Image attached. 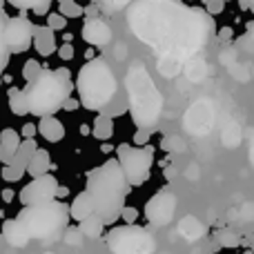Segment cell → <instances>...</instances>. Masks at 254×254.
<instances>
[{"label": "cell", "mask_w": 254, "mask_h": 254, "mask_svg": "<svg viewBox=\"0 0 254 254\" xmlns=\"http://www.w3.org/2000/svg\"><path fill=\"white\" fill-rule=\"evenodd\" d=\"M127 25L158 58L179 63L196 56L212 34L210 13L179 0H138L127 11Z\"/></svg>", "instance_id": "1"}, {"label": "cell", "mask_w": 254, "mask_h": 254, "mask_svg": "<svg viewBox=\"0 0 254 254\" xmlns=\"http://www.w3.org/2000/svg\"><path fill=\"white\" fill-rule=\"evenodd\" d=\"M131 185L127 183L119 158H107L87 174V192L94 198V212L110 225L121 219V210L125 207V198Z\"/></svg>", "instance_id": "2"}, {"label": "cell", "mask_w": 254, "mask_h": 254, "mask_svg": "<svg viewBox=\"0 0 254 254\" xmlns=\"http://www.w3.org/2000/svg\"><path fill=\"white\" fill-rule=\"evenodd\" d=\"M71 74L65 67L58 69H43L31 83H27L25 96L29 105V114L36 116H54L63 110L65 101L71 96Z\"/></svg>", "instance_id": "3"}, {"label": "cell", "mask_w": 254, "mask_h": 254, "mask_svg": "<svg viewBox=\"0 0 254 254\" xmlns=\"http://www.w3.org/2000/svg\"><path fill=\"white\" fill-rule=\"evenodd\" d=\"M127 96H129V112L134 123L140 129H149L158 123L163 112V96L149 78L143 65H131L125 78Z\"/></svg>", "instance_id": "4"}, {"label": "cell", "mask_w": 254, "mask_h": 254, "mask_svg": "<svg viewBox=\"0 0 254 254\" xmlns=\"http://www.w3.org/2000/svg\"><path fill=\"white\" fill-rule=\"evenodd\" d=\"M16 219L25 225L29 239L49 246V243H56L58 239H63V232L69 221V210L65 203L54 198V201L38 203V205H25Z\"/></svg>", "instance_id": "5"}, {"label": "cell", "mask_w": 254, "mask_h": 254, "mask_svg": "<svg viewBox=\"0 0 254 254\" xmlns=\"http://www.w3.org/2000/svg\"><path fill=\"white\" fill-rule=\"evenodd\" d=\"M116 76L105 61L92 58L78 71L76 89H78L80 105L89 112H98L116 96Z\"/></svg>", "instance_id": "6"}, {"label": "cell", "mask_w": 254, "mask_h": 254, "mask_svg": "<svg viewBox=\"0 0 254 254\" xmlns=\"http://www.w3.org/2000/svg\"><path fill=\"white\" fill-rule=\"evenodd\" d=\"M119 163L131 188H138L149 179L154 167V147L152 145H119Z\"/></svg>", "instance_id": "7"}, {"label": "cell", "mask_w": 254, "mask_h": 254, "mask_svg": "<svg viewBox=\"0 0 254 254\" xmlns=\"http://www.w3.org/2000/svg\"><path fill=\"white\" fill-rule=\"evenodd\" d=\"M107 248L114 254H152L156 243L145 228L123 225V228H114L107 234Z\"/></svg>", "instance_id": "8"}, {"label": "cell", "mask_w": 254, "mask_h": 254, "mask_svg": "<svg viewBox=\"0 0 254 254\" xmlns=\"http://www.w3.org/2000/svg\"><path fill=\"white\" fill-rule=\"evenodd\" d=\"M2 38L9 54H22L29 49L31 40H34V25L27 20V16L20 13V16L4 22Z\"/></svg>", "instance_id": "9"}, {"label": "cell", "mask_w": 254, "mask_h": 254, "mask_svg": "<svg viewBox=\"0 0 254 254\" xmlns=\"http://www.w3.org/2000/svg\"><path fill=\"white\" fill-rule=\"evenodd\" d=\"M56 190H58V181L52 174H43L36 176L29 185L20 190V203L22 205H38V203H47L56 198Z\"/></svg>", "instance_id": "10"}, {"label": "cell", "mask_w": 254, "mask_h": 254, "mask_svg": "<svg viewBox=\"0 0 254 254\" xmlns=\"http://www.w3.org/2000/svg\"><path fill=\"white\" fill-rule=\"evenodd\" d=\"M174 212H176V196L172 192L154 194L147 201V205H145V216H147V221L152 225H158V228L170 223Z\"/></svg>", "instance_id": "11"}, {"label": "cell", "mask_w": 254, "mask_h": 254, "mask_svg": "<svg viewBox=\"0 0 254 254\" xmlns=\"http://www.w3.org/2000/svg\"><path fill=\"white\" fill-rule=\"evenodd\" d=\"M83 38L85 43L94 45V47H103V45H107L112 40V29L101 18H89L83 25Z\"/></svg>", "instance_id": "12"}, {"label": "cell", "mask_w": 254, "mask_h": 254, "mask_svg": "<svg viewBox=\"0 0 254 254\" xmlns=\"http://www.w3.org/2000/svg\"><path fill=\"white\" fill-rule=\"evenodd\" d=\"M2 237L11 248H25L29 243V234H27L25 225L18 219H7L2 223Z\"/></svg>", "instance_id": "13"}, {"label": "cell", "mask_w": 254, "mask_h": 254, "mask_svg": "<svg viewBox=\"0 0 254 254\" xmlns=\"http://www.w3.org/2000/svg\"><path fill=\"white\" fill-rule=\"evenodd\" d=\"M34 47L40 56H52L56 52V36L52 27H34Z\"/></svg>", "instance_id": "14"}, {"label": "cell", "mask_w": 254, "mask_h": 254, "mask_svg": "<svg viewBox=\"0 0 254 254\" xmlns=\"http://www.w3.org/2000/svg\"><path fill=\"white\" fill-rule=\"evenodd\" d=\"M18 145H20V134H18L16 129H11V127H7V129L0 131V161L7 165V163H11L13 154H16Z\"/></svg>", "instance_id": "15"}, {"label": "cell", "mask_w": 254, "mask_h": 254, "mask_svg": "<svg viewBox=\"0 0 254 254\" xmlns=\"http://www.w3.org/2000/svg\"><path fill=\"white\" fill-rule=\"evenodd\" d=\"M92 214H96V212H94V198L89 196V192L85 190V192L76 194L71 205H69V216L74 221H83Z\"/></svg>", "instance_id": "16"}, {"label": "cell", "mask_w": 254, "mask_h": 254, "mask_svg": "<svg viewBox=\"0 0 254 254\" xmlns=\"http://www.w3.org/2000/svg\"><path fill=\"white\" fill-rule=\"evenodd\" d=\"M38 131L49 143H58V140L65 138V125H63L56 116H43L38 123Z\"/></svg>", "instance_id": "17"}, {"label": "cell", "mask_w": 254, "mask_h": 254, "mask_svg": "<svg viewBox=\"0 0 254 254\" xmlns=\"http://www.w3.org/2000/svg\"><path fill=\"white\" fill-rule=\"evenodd\" d=\"M179 232L185 241L192 243V241H198L201 237H205V225L198 219H194V216H185V219L179 221Z\"/></svg>", "instance_id": "18"}, {"label": "cell", "mask_w": 254, "mask_h": 254, "mask_svg": "<svg viewBox=\"0 0 254 254\" xmlns=\"http://www.w3.org/2000/svg\"><path fill=\"white\" fill-rule=\"evenodd\" d=\"M49 170H52V158H49V152L43 147H38L34 152V156H31V161L27 163V172H29L31 176H43V174H49Z\"/></svg>", "instance_id": "19"}, {"label": "cell", "mask_w": 254, "mask_h": 254, "mask_svg": "<svg viewBox=\"0 0 254 254\" xmlns=\"http://www.w3.org/2000/svg\"><path fill=\"white\" fill-rule=\"evenodd\" d=\"M36 149H38L36 140H34V138H25L20 145H18L16 154H13V158H11V165H16V167H25V170H27V163L31 161V156H34Z\"/></svg>", "instance_id": "20"}, {"label": "cell", "mask_w": 254, "mask_h": 254, "mask_svg": "<svg viewBox=\"0 0 254 254\" xmlns=\"http://www.w3.org/2000/svg\"><path fill=\"white\" fill-rule=\"evenodd\" d=\"M103 228H105V223H103V219L98 214L87 216V219H83V221H80V225H78V230L83 232L85 239H98V237H103Z\"/></svg>", "instance_id": "21"}, {"label": "cell", "mask_w": 254, "mask_h": 254, "mask_svg": "<svg viewBox=\"0 0 254 254\" xmlns=\"http://www.w3.org/2000/svg\"><path fill=\"white\" fill-rule=\"evenodd\" d=\"M94 138L98 140H110L114 136V121L107 114H98L96 121H94V129H92Z\"/></svg>", "instance_id": "22"}, {"label": "cell", "mask_w": 254, "mask_h": 254, "mask_svg": "<svg viewBox=\"0 0 254 254\" xmlns=\"http://www.w3.org/2000/svg\"><path fill=\"white\" fill-rule=\"evenodd\" d=\"M9 110H11V114H16V116L29 114V105H27L25 89H18V87L9 89Z\"/></svg>", "instance_id": "23"}, {"label": "cell", "mask_w": 254, "mask_h": 254, "mask_svg": "<svg viewBox=\"0 0 254 254\" xmlns=\"http://www.w3.org/2000/svg\"><path fill=\"white\" fill-rule=\"evenodd\" d=\"M7 2L13 4L16 9H20V11L31 9V11H36V13H47L49 4H52L54 0H7Z\"/></svg>", "instance_id": "24"}, {"label": "cell", "mask_w": 254, "mask_h": 254, "mask_svg": "<svg viewBox=\"0 0 254 254\" xmlns=\"http://www.w3.org/2000/svg\"><path fill=\"white\" fill-rule=\"evenodd\" d=\"M185 76H188L190 80H201L203 76H205V63L198 56L190 58L188 65H185Z\"/></svg>", "instance_id": "25"}, {"label": "cell", "mask_w": 254, "mask_h": 254, "mask_svg": "<svg viewBox=\"0 0 254 254\" xmlns=\"http://www.w3.org/2000/svg\"><path fill=\"white\" fill-rule=\"evenodd\" d=\"M25 167H16V165H11V163H7V165H2L0 167V176H2L7 183H16V181H20L22 176H25Z\"/></svg>", "instance_id": "26"}, {"label": "cell", "mask_w": 254, "mask_h": 254, "mask_svg": "<svg viewBox=\"0 0 254 254\" xmlns=\"http://www.w3.org/2000/svg\"><path fill=\"white\" fill-rule=\"evenodd\" d=\"M40 71H43V67H40V63L34 61V58H31V61H27L25 67H22V76H25L27 83H31V80H34L36 76L40 74Z\"/></svg>", "instance_id": "27"}, {"label": "cell", "mask_w": 254, "mask_h": 254, "mask_svg": "<svg viewBox=\"0 0 254 254\" xmlns=\"http://www.w3.org/2000/svg\"><path fill=\"white\" fill-rule=\"evenodd\" d=\"M83 239L85 237L78 228H65V232H63V241H65L67 246H80Z\"/></svg>", "instance_id": "28"}, {"label": "cell", "mask_w": 254, "mask_h": 254, "mask_svg": "<svg viewBox=\"0 0 254 254\" xmlns=\"http://www.w3.org/2000/svg\"><path fill=\"white\" fill-rule=\"evenodd\" d=\"M61 13L65 18H80L85 13V9L78 2H63L61 4Z\"/></svg>", "instance_id": "29"}, {"label": "cell", "mask_w": 254, "mask_h": 254, "mask_svg": "<svg viewBox=\"0 0 254 254\" xmlns=\"http://www.w3.org/2000/svg\"><path fill=\"white\" fill-rule=\"evenodd\" d=\"M47 27H52L54 31H56V29H65V27H67V18L63 16L61 11H58V13L56 11L47 13Z\"/></svg>", "instance_id": "30"}, {"label": "cell", "mask_w": 254, "mask_h": 254, "mask_svg": "<svg viewBox=\"0 0 254 254\" xmlns=\"http://www.w3.org/2000/svg\"><path fill=\"white\" fill-rule=\"evenodd\" d=\"M239 47L248 49V52H254V22H250V25H248L246 36L239 40Z\"/></svg>", "instance_id": "31"}, {"label": "cell", "mask_w": 254, "mask_h": 254, "mask_svg": "<svg viewBox=\"0 0 254 254\" xmlns=\"http://www.w3.org/2000/svg\"><path fill=\"white\" fill-rule=\"evenodd\" d=\"M2 31H4V25H2V9H0V74H2V67L7 65V47H4V38H2Z\"/></svg>", "instance_id": "32"}, {"label": "cell", "mask_w": 254, "mask_h": 254, "mask_svg": "<svg viewBox=\"0 0 254 254\" xmlns=\"http://www.w3.org/2000/svg\"><path fill=\"white\" fill-rule=\"evenodd\" d=\"M101 2L107 11H121V9H125L127 4L131 2V0H101Z\"/></svg>", "instance_id": "33"}, {"label": "cell", "mask_w": 254, "mask_h": 254, "mask_svg": "<svg viewBox=\"0 0 254 254\" xmlns=\"http://www.w3.org/2000/svg\"><path fill=\"white\" fill-rule=\"evenodd\" d=\"M121 219H123L127 225H134V221L138 219V210H136V207H123V210H121Z\"/></svg>", "instance_id": "34"}, {"label": "cell", "mask_w": 254, "mask_h": 254, "mask_svg": "<svg viewBox=\"0 0 254 254\" xmlns=\"http://www.w3.org/2000/svg\"><path fill=\"white\" fill-rule=\"evenodd\" d=\"M165 147L170 149V152H183V149H185V143L179 138V136H172V138L165 140Z\"/></svg>", "instance_id": "35"}, {"label": "cell", "mask_w": 254, "mask_h": 254, "mask_svg": "<svg viewBox=\"0 0 254 254\" xmlns=\"http://www.w3.org/2000/svg\"><path fill=\"white\" fill-rule=\"evenodd\" d=\"M223 7H225L223 0H207V13H210V16L221 13V11H223Z\"/></svg>", "instance_id": "36"}, {"label": "cell", "mask_w": 254, "mask_h": 254, "mask_svg": "<svg viewBox=\"0 0 254 254\" xmlns=\"http://www.w3.org/2000/svg\"><path fill=\"white\" fill-rule=\"evenodd\" d=\"M219 241L223 243V246H237L239 243V237L232 232H219Z\"/></svg>", "instance_id": "37"}, {"label": "cell", "mask_w": 254, "mask_h": 254, "mask_svg": "<svg viewBox=\"0 0 254 254\" xmlns=\"http://www.w3.org/2000/svg\"><path fill=\"white\" fill-rule=\"evenodd\" d=\"M58 56H61L63 61H71V58H74V47H71L69 43H65L61 49H58Z\"/></svg>", "instance_id": "38"}, {"label": "cell", "mask_w": 254, "mask_h": 254, "mask_svg": "<svg viewBox=\"0 0 254 254\" xmlns=\"http://www.w3.org/2000/svg\"><path fill=\"white\" fill-rule=\"evenodd\" d=\"M36 131H38V127L31 125V123H27L25 127H22V136H25V138H34Z\"/></svg>", "instance_id": "39"}, {"label": "cell", "mask_w": 254, "mask_h": 254, "mask_svg": "<svg viewBox=\"0 0 254 254\" xmlns=\"http://www.w3.org/2000/svg\"><path fill=\"white\" fill-rule=\"evenodd\" d=\"M134 140H136V145H143V143H147V140H149V131H145V129L136 131Z\"/></svg>", "instance_id": "40"}, {"label": "cell", "mask_w": 254, "mask_h": 254, "mask_svg": "<svg viewBox=\"0 0 254 254\" xmlns=\"http://www.w3.org/2000/svg\"><path fill=\"white\" fill-rule=\"evenodd\" d=\"M76 107H78V101L69 96V98H67V101H65V105H63V110H67V112H74Z\"/></svg>", "instance_id": "41"}, {"label": "cell", "mask_w": 254, "mask_h": 254, "mask_svg": "<svg viewBox=\"0 0 254 254\" xmlns=\"http://www.w3.org/2000/svg\"><path fill=\"white\" fill-rule=\"evenodd\" d=\"M67 194H69V190H67V188H63V185L58 183V190H56V198H63V196H67Z\"/></svg>", "instance_id": "42"}, {"label": "cell", "mask_w": 254, "mask_h": 254, "mask_svg": "<svg viewBox=\"0 0 254 254\" xmlns=\"http://www.w3.org/2000/svg\"><path fill=\"white\" fill-rule=\"evenodd\" d=\"M239 2H241L243 9H250V11L254 13V0H239Z\"/></svg>", "instance_id": "43"}, {"label": "cell", "mask_w": 254, "mask_h": 254, "mask_svg": "<svg viewBox=\"0 0 254 254\" xmlns=\"http://www.w3.org/2000/svg\"><path fill=\"white\" fill-rule=\"evenodd\" d=\"M250 161L254 163V129H252V134H250Z\"/></svg>", "instance_id": "44"}, {"label": "cell", "mask_w": 254, "mask_h": 254, "mask_svg": "<svg viewBox=\"0 0 254 254\" xmlns=\"http://www.w3.org/2000/svg\"><path fill=\"white\" fill-rule=\"evenodd\" d=\"M2 198H4V201H11V198H13V192H11V190H4V192H2Z\"/></svg>", "instance_id": "45"}, {"label": "cell", "mask_w": 254, "mask_h": 254, "mask_svg": "<svg viewBox=\"0 0 254 254\" xmlns=\"http://www.w3.org/2000/svg\"><path fill=\"white\" fill-rule=\"evenodd\" d=\"M230 34H232V31H230L228 27H225V29H221V38H223V40H228V38H230Z\"/></svg>", "instance_id": "46"}, {"label": "cell", "mask_w": 254, "mask_h": 254, "mask_svg": "<svg viewBox=\"0 0 254 254\" xmlns=\"http://www.w3.org/2000/svg\"><path fill=\"white\" fill-rule=\"evenodd\" d=\"M58 2H61V4H63V2H74V0H58Z\"/></svg>", "instance_id": "47"}, {"label": "cell", "mask_w": 254, "mask_h": 254, "mask_svg": "<svg viewBox=\"0 0 254 254\" xmlns=\"http://www.w3.org/2000/svg\"><path fill=\"white\" fill-rule=\"evenodd\" d=\"M2 2H4V0H0V9H2Z\"/></svg>", "instance_id": "48"}, {"label": "cell", "mask_w": 254, "mask_h": 254, "mask_svg": "<svg viewBox=\"0 0 254 254\" xmlns=\"http://www.w3.org/2000/svg\"><path fill=\"white\" fill-rule=\"evenodd\" d=\"M223 2H228V0H223Z\"/></svg>", "instance_id": "49"}]
</instances>
